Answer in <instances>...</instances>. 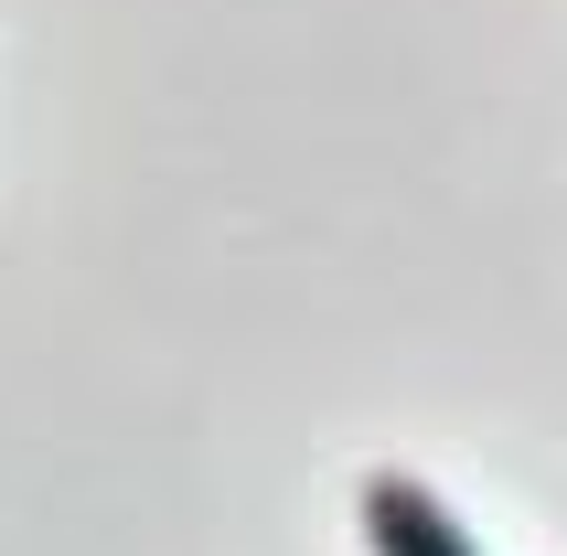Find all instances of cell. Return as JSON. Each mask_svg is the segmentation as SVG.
<instances>
[{
    "mask_svg": "<svg viewBox=\"0 0 567 556\" xmlns=\"http://www.w3.org/2000/svg\"><path fill=\"white\" fill-rule=\"evenodd\" d=\"M364 546L375 556H482L472 535H461V514H450L429 482H408V471H375V482H364Z\"/></svg>",
    "mask_w": 567,
    "mask_h": 556,
    "instance_id": "obj_1",
    "label": "cell"
}]
</instances>
